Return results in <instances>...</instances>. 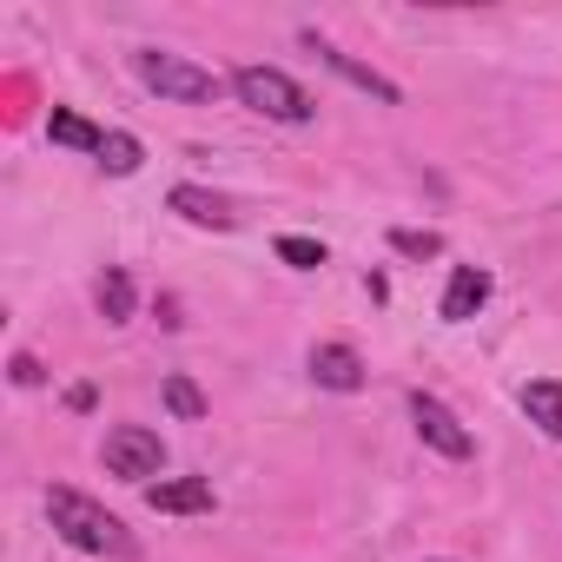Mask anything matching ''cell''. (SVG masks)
Listing matches in <instances>:
<instances>
[{"label":"cell","instance_id":"1","mask_svg":"<svg viewBox=\"0 0 562 562\" xmlns=\"http://www.w3.org/2000/svg\"><path fill=\"white\" fill-rule=\"evenodd\" d=\"M47 516H54V529H60L74 549H87V555H106V562H133V555H139V536H133L106 503H93V496H80V490H67V483L47 490Z\"/></svg>","mask_w":562,"mask_h":562},{"label":"cell","instance_id":"2","mask_svg":"<svg viewBox=\"0 0 562 562\" xmlns=\"http://www.w3.org/2000/svg\"><path fill=\"white\" fill-rule=\"evenodd\" d=\"M232 93H238V106H251L258 120H278V126H312L318 120V100L285 67H232Z\"/></svg>","mask_w":562,"mask_h":562},{"label":"cell","instance_id":"3","mask_svg":"<svg viewBox=\"0 0 562 562\" xmlns=\"http://www.w3.org/2000/svg\"><path fill=\"white\" fill-rule=\"evenodd\" d=\"M133 74H139V87H153L159 100H179V106H205L218 93V80L205 67H192L186 54H159V47H139Z\"/></svg>","mask_w":562,"mask_h":562},{"label":"cell","instance_id":"4","mask_svg":"<svg viewBox=\"0 0 562 562\" xmlns=\"http://www.w3.org/2000/svg\"><path fill=\"white\" fill-rule=\"evenodd\" d=\"M100 463H106L120 483H146V476L166 470V443H159V430H146V424H113L106 443H100Z\"/></svg>","mask_w":562,"mask_h":562},{"label":"cell","instance_id":"5","mask_svg":"<svg viewBox=\"0 0 562 562\" xmlns=\"http://www.w3.org/2000/svg\"><path fill=\"white\" fill-rule=\"evenodd\" d=\"M411 424H417V437H424L437 457H450V463H463V457L476 450V437L463 430V417H457L443 397H430V391H411Z\"/></svg>","mask_w":562,"mask_h":562},{"label":"cell","instance_id":"6","mask_svg":"<svg viewBox=\"0 0 562 562\" xmlns=\"http://www.w3.org/2000/svg\"><path fill=\"white\" fill-rule=\"evenodd\" d=\"M305 47H312V54H318V60H325V67H331L338 80H351L358 93H371L378 106H397V87H391V80H384L378 67H364V60H351L345 47H331V41H318V34H305Z\"/></svg>","mask_w":562,"mask_h":562},{"label":"cell","instance_id":"7","mask_svg":"<svg viewBox=\"0 0 562 562\" xmlns=\"http://www.w3.org/2000/svg\"><path fill=\"white\" fill-rule=\"evenodd\" d=\"M146 503H153L159 516H212V509H218V496H212V483H205V476L146 483Z\"/></svg>","mask_w":562,"mask_h":562},{"label":"cell","instance_id":"8","mask_svg":"<svg viewBox=\"0 0 562 562\" xmlns=\"http://www.w3.org/2000/svg\"><path fill=\"white\" fill-rule=\"evenodd\" d=\"M166 205H172L186 225H205V232H232V225H238L232 199H225V192H205V186H172Z\"/></svg>","mask_w":562,"mask_h":562},{"label":"cell","instance_id":"9","mask_svg":"<svg viewBox=\"0 0 562 562\" xmlns=\"http://www.w3.org/2000/svg\"><path fill=\"white\" fill-rule=\"evenodd\" d=\"M483 305H490V271H483V265H457L450 285H443V318L463 325V318H476Z\"/></svg>","mask_w":562,"mask_h":562},{"label":"cell","instance_id":"10","mask_svg":"<svg viewBox=\"0 0 562 562\" xmlns=\"http://www.w3.org/2000/svg\"><path fill=\"white\" fill-rule=\"evenodd\" d=\"M312 378H318L325 391H364V358H358L351 345H318V351H312Z\"/></svg>","mask_w":562,"mask_h":562},{"label":"cell","instance_id":"11","mask_svg":"<svg viewBox=\"0 0 562 562\" xmlns=\"http://www.w3.org/2000/svg\"><path fill=\"white\" fill-rule=\"evenodd\" d=\"M522 417H529L549 443H562V384H555V378L522 384Z\"/></svg>","mask_w":562,"mask_h":562},{"label":"cell","instance_id":"12","mask_svg":"<svg viewBox=\"0 0 562 562\" xmlns=\"http://www.w3.org/2000/svg\"><path fill=\"white\" fill-rule=\"evenodd\" d=\"M47 139H54V146H74V153H93V159H100V146H106V133H100L93 120H80L74 106H54V113H47Z\"/></svg>","mask_w":562,"mask_h":562},{"label":"cell","instance_id":"13","mask_svg":"<svg viewBox=\"0 0 562 562\" xmlns=\"http://www.w3.org/2000/svg\"><path fill=\"white\" fill-rule=\"evenodd\" d=\"M93 305H100V318H106V325H126V318H133V278H126L120 265H106V271H100Z\"/></svg>","mask_w":562,"mask_h":562},{"label":"cell","instance_id":"14","mask_svg":"<svg viewBox=\"0 0 562 562\" xmlns=\"http://www.w3.org/2000/svg\"><path fill=\"white\" fill-rule=\"evenodd\" d=\"M139 159H146V153H139V139H133V133H106V146H100V166H106L113 179L139 172Z\"/></svg>","mask_w":562,"mask_h":562},{"label":"cell","instance_id":"15","mask_svg":"<svg viewBox=\"0 0 562 562\" xmlns=\"http://www.w3.org/2000/svg\"><path fill=\"white\" fill-rule=\"evenodd\" d=\"M166 411H172V417H186V424H199V417H205L199 384H192V378H166Z\"/></svg>","mask_w":562,"mask_h":562},{"label":"cell","instance_id":"16","mask_svg":"<svg viewBox=\"0 0 562 562\" xmlns=\"http://www.w3.org/2000/svg\"><path fill=\"white\" fill-rule=\"evenodd\" d=\"M391 245H397L404 258H437V251H443V238H437V232H417V225H397Z\"/></svg>","mask_w":562,"mask_h":562},{"label":"cell","instance_id":"17","mask_svg":"<svg viewBox=\"0 0 562 562\" xmlns=\"http://www.w3.org/2000/svg\"><path fill=\"white\" fill-rule=\"evenodd\" d=\"M278 258L299 265V271H312V265H325V245L318 238H278Z\"/></svg>","mask_w":562,"mask_h":562},{"label":"cell","instance_id":"18","mask_svg":"<svg viewBox=\"0 0 562 562\" xmlns=\"http://www.w3.org/2000/svg\"><path fill=\"white\" fill-rule=\"evenodd\" d=\"M8 371H14V384H21V391H34V384H41V364H34V358H27V351H21V358H14V364H8Z\"/></svg>","mask_w":562,"mask_h":562}]
</instances>
